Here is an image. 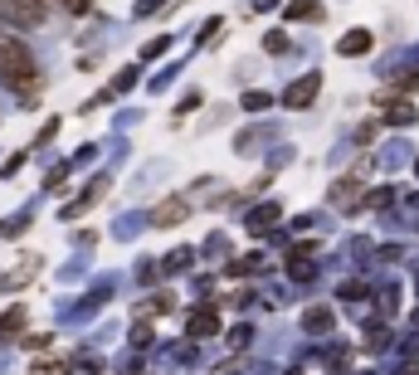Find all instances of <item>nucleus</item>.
I'll use <instances>...</instances> for the list:
<instances>
[{
  "instance_id": "f257e3e1",
  "label": "nucleus",
  "mask_w": 419,
  "mask_h": 375,
  "mask_svg": "<svg viewBox=\"0 0 419 375\" xmlns=\"http://www.w3.org/2000/svg\"><path fill=\"white\" fill-rule=\"evenodd\" d=\"M0 79L15 88V93H39V69H34V59L10 39V49H5V59H0Z\"/></svg>"
},
{
  "instance_id": "f03ea898",
  "label": "nucleus",
  "mask_w": 419,
  "mask_h": 375,
  "mask_svg": "<svg viewBox=\"0 0 419 375\" xmlns=\"http://www.w3.org/2000/svg\"><path fill=\"white\" fill-rule=\"evenodd\" d=\"M0 10H5L15 25H39V20H44V0H0Z\"/></svg>"
},
{
  "instance_id": "7ed1b4c3",
  "label": "nucleus",
  "mask_w": 419,
  "mask_h": 375,
  "mask_svg": "<svg viewBox=\"0 0 419 375\" xmlns=\"http://www.w3.org/2000/svg\"><path fill=\"white\" fill-rule=\"evenodd\" d=\"M186 214H191V200H186V195H171V200H161V205L151 210V219H156L161 229H166V224H181Z\"/></svg>"
},
{
  "instance_id": "20e7f679",
  "label": "nucleus",
  "mask_w": 419,
  "mask_h": 375,
  "mask_svg": "<svg viewBox=\"0 0 419 375\" xmlns=\"http://www.w3.org/2000/svg\"><path fill=\"white\" fill-rule=\"evenodd\" d=\"M317 88H322V79H317V74H308V79H298V83L288 88V97H283V102H288V107H308V102L317 97Z\"/></svg>"
},
{
  "instance_id": "39448f33",
  "label": "nucleus",
  "mask_w": 419,
  "mask_h": 375,
  "mask_svg": "<svg viewBox=\"0 0 419 375\" xmlns=\"http://www.w3.org/2000/svg\"><path fill=\"white\" fill-rule=\"evenodd\" d=\"M380 112H385V122H395V127H410V122H415V107H410V102H395V97H380Z\"/></svg>"
},
{
  "instance_id": "423d86ee",
  "label": "nucleus",
  "mask_w": 419,
  "mask_h": 375,
  "mask_svg": "<svg viewBox=\"0 0 419 375\" xmlns=\"http://www.w3.org/2000/svg\"><path fill=\"white\" fill-rule=\"evenodd\" d=\"M371 44H376V39H371V29H351V34H341V44H336V49H341V54H371Z\"/></svg>"
},
{
  "instance_id": "0eeeda50",
  "label": "nucleus",
  "mask_w": 419,
  "mask_h": 375,
  "mask_svg": "<svg viewBox=\"0 0 419 375\" xmlns=\"http://www.w3.org/2000/svg\"><path fill=\"white\" fill-rule=\"evenodd\" d=\"M191 332H195V336H214V332H219V317H214V307H200V312L191 317Z\"/></svg>"
},
{
  "instance_id": "6e6552de",
  "label": "nucleus",
  "mask_w": 419,
  "mask_h": 375,
  "mask_svg": "<svg viewBox=\"0 0 419 375\" xmlns=\"http://www.w3.org/2000/svg\"><path fill=\"white\" fill-rule=\"evenodd\" d=\"M356 190H361V176L336 181V186H331V205H351V200H356Z\"/></svg>"
},
{
  "instance_id": "1a4fd4ad",
  "label": "nucleus",
  "mask_w": 419,
  "mask_h": 375,
  "mask_svg": "<svg viewBox=\"0 0 419 375\" xmlns=\"http://www.w3.org/2000/svg\"><path fill=\"white\" fill-rule=\"evenodd\" d=\"M288 20H322V5L317 0H293L288 5Z\"/></svg>"
},
{
  "instance_id": "9d476101",
  "label": "nucleus",
  "mask_w": 419,
  "mask_h": 375,
  "mask_svg": "<svg viewBox=\"0 0 419 375\" xmlns=\"http://www.w3.org/2000/svg\"><path fill=\"white\" fill-rule=\"evenodd\" d=\"M303 327H308V332H331V307H312V312L303 317Z\"/></svg>"
},
{
  "instance_id": "9b49d317",
  "label": "nucleus",
  "mask_w": 419,
  "mask_h": 375,
  "mask_svg": "<svg viewBox=\"0 0 419 375\" xmlns=\"http://www.w3.org/2000/svg\"><path fill=\"white\" fill-rule=\"evenodd\" d=\"M273 219H278V210H273V205L254 210V219H249V234H263V229H273Z\"/></svg>"
},
{
  "instance_id": "f8f14e48",
  "label": "nucleus",
  "mask_w": 419,
  "mask_h": 375,
  "mask_svg": "<svg viewBox=\"0 0 419 375\" xmlns=\"http://www.w3.org/2000/svg\"><path fill=\"white\" fill-rule=\"evenodd\" d=\"M20 327H25V307H10V312L0 317V332H5V336H15Z\"/></svg>"
},
{
  "instance_id": "ddd939ff",
  "label": "nucleus",
  "mask_w": 419,
  "mask_h": 375,
  "mask_svg": "<svg viewBox=\"0 0 419 375\" xmlns=\"http://www.w3.org/2000/svg\"><path fill=\"white\" fill-rule=\"evenodd\" d=\"M288 273H293L298 282H303V278H312V259H293V264H288Z\"/></svg>"
},
{
  "instance_id": "4468645a",
  "label": "nucleus",
  "mask_w": 419,
  "mask_h": 375,
  "mask_svg": "<svg viewBox=\"0 0 419 375\" xmlns=\"http://www.w3.org/2000/svg\"><path fill=\"white\" fill-rule=\"evenodd\" d=\"M29 375H69V366H64V361H39Z\"/></svg>"
},
{
  "instance_id": "2eb2a0df",
  "label": "nucleus",
  "mask_w": 419,
  "mask_h": 375,
  "mask_svg": "<svg viewBox=\"0 0 419 375\" xmlns=\"http://www.w3.org/2000/svg\"><path fill=\"white\" fill-rule=\"evenodd\" d=\"M244 107H249V112H263V107H268V93H249V97H244Z\"/></svg>"
},
{
  "instance_id": "dca6fc26",
  "label": "nucleus",
  "mask_w": 419,
  "mask_h": 375,
  "mask_svg": "<svg viewBox=\"0 0 419 375\" xmlns=\"http://www.w3.org/2000/svg\"><path fill=\"white\" fill-rule=\"evenodd\" d=\"M390 200H395V195H390V190H376V195H371V200H366V205H371V210H385V205H390Z\"/></svg>"
},
{
  "instance_id": "f3484780",
  "label": "nucleus",
  "mask_w": 419,
  "mask_h": 375,
  "mask_svg": "<svg viewBox=\"0 0 419 375\" xmlns=\"http://www.w3.org/2000/svg\"><path fill=\"white\" fill-rule=\"evenodd\" d=\"M341 297H351V302H361V297H366V287H361V282H346V287H341Z\"/></svg>"
},
{
  "instance_id": "a211bd4d",
  "label": "nucleus",
  "mask_w": 419,
  "mask_h": 375,
  "mask_svg": "<svg viewBox=\"0 0 419 375\" xmlns=\"http://www.w3.org/2000/svg\"><path fill=\"white\" fill-rule=\"evenodd\" d=\"M64 5H69V10H88V0H64Z\"/></svg>"
},
{
  "instance_id": "6ab92c4d",
  "label": "nucleus",
  "mask_w": 419,
  "mask_h": 375,
  "mask_svg": "<svg viewBox=\"0 0 419 375\" xmlns=\"http://www.w3.org/2000/svg\"><path fill=\"white\" fill-rule=\"evenodd\" d=\"M400 375H419V366H405V371H400Z\"/></svg>"
},
{
  "instance_id": "aec40b11",
  "label": "nucleus",
  "mask_w": 419,
  "mask_h": 375,
  "mask_svg": "<svg viewBox=\"0 0 419 375\" xmlns=\"http://www.w3.org/2000/svg\"><path fill=\"white\" fill-rule=\"evenodd\" d=\"M5 49H10V39H0V59H5Z\"/></svg>"
},
{
  "instance_id": "412c9836",
  "label": "nucleus",
  "mask_w": 419,
  "mask_h": 375,
  "mask_svg": "<svg viewBox=\"0 0 419 375\" xmlns=\"http://www.w3.org/2000/svg\"><path fill=\"white\" fill-rule=\"evenodd\" d=\"M415 327H419V312H415Z\"/></svg>"
},
{
  "instance_id": "4be33fe9",
  "label": "nucleus",
  "mask_w": 419,
  "mask_h": 375,
  "mask_svg": "<svg viewBox=\"0 0 419 375\" xmlns=\"http://www.w3.org/2000/svg\"><path fill=\"white\" fill-rule=\"evenodd\" d=\"M415 171H419V166H415Z\"/></svg>"
}]
</instances>
